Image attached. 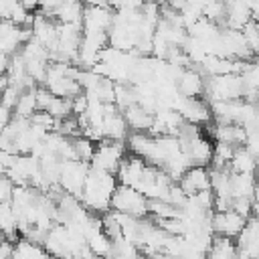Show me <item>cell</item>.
I'll list each match as a JSON object with an SVG mask.
<instances>
[{"label":"cell","mask_w":259,"mask_h":259,"mask_svg":"<svg viewBox=\"0 0 259 259\" xmlns=\"http://www.w3.org/2000/svg\"><path fill=\"white\" fill-rule=\"evenodd\" d=\"M257 166H259L257 160L253 158V154L245 146L235 148V154H233V160H231V170L233 172H237V174H255Z\"/></svg>","instance_id":"15"},{"label":"cell","mask_w":259,"mask_h":259,"mask_svg":"<svg viewBox=\"0 0 259 259\" xmlns=\"http://www.w3.org/2000/svg\"><path fill=\"white\" fill-rule=\"evenodd\" d=\"M206 134L210 136L212 142H221V144H229V146H245V140H247V132L243 125L239 123H219V121H212L208 123V130Z\"/></svg>","instance_id":"8"},{"label":"cell","mask_w":259,"mask_h":259,"mask_svg":"<svg viewBox=\"0 0 259 259\" xmlns=\"http://www.w3.org/2000/svg\"><path fill=\"white\" fill-rule=\"evenodd\" d=\"M71 144H73V150H75V158L77 160L91 162V158L95 154V148H97V144L93 140H89L87 136H77V138H71Z\"/></svg>","instance_id":"19"},{"label":"cell","mask_w":259,"mask_h":259,"mask_svg":"<svg viewBox=\"0 0 259 259\" xmlns=\"http://www.w3.org/2000/svg\"><path fill=\"white\" fill-rule=\"evenodd\" d=\"M206 259H239L237 241L231 237L214 235L210 241V247L206 251Z\"/></svg>","instance_id":"14"},{"label":"cell","mask_w":259,"mask_h":259,"mask_svg":"<svg viewBox=\"0 0 259 259\" xmlns=\"http://www.w3.org/2000/svg\"><path fill=\"white\" fill-rule=\"evenodd\" d=\"M121 113H123V117H125V121L130 125V132H150L152 125H154V111L146 109L140 103L130 105Z\"/></svg>","instance_id":"13"},{"label":"cell","mask_w":259,"mask_h":259,"mask_svg":"<svg viewBox=\"0 0 259 259\" xmlns=\"http://www.w3.org/2000/svg\"><path fill=\"white\" fill-rule=\"evenodd\" d=\"M115 10L109 6H85L83 10V30L109 32L113 24Z\"/></svg>","instance_id":"11"},{"label":"cell","mask_w":259,"mask_h":259,"mask_svg":"<svg viewBox=\"0 0 259 259\" xmlns=\"http://www.w3.org/2000/svg\"><path fill=\"white\" fill-rule=\"evenodd\" d=\"M233 154H235V146L214 142V148H212V160H210V168H231Z\"/></svg>","instance_id":"18"},{"label":"cell","mask_w":259,"mask_h":259,"mask_svg":"<svg viewBox=\"0 0 259 259\" xmlns=\"http://www.w3.org/2000/svg\"><path fill=\"white\" fill-rule=\"evenodd\" d=\"M239 75L243 81V99L257 103L259 101V57L245 61Z\"/></svg>","instance_id":"12"},{"label":"cell","mask_w":259,"mask_h":259,"mask_svg":"<svg viewBox=\"0 0 259 259\" xmlns=\"http://www.w3.org/2000/svg\"><path fill=\"white\" fill-rule=\"evenodd\" d=\"M119 184L117 176L105 170H99L89 164L85 186L81 192V202L95 214H103L111 208V194Z\"/></svg>","instance_id":"1"},{"label":"cell","mask_w":259,"mask_h":259,"mask_svg":"<svg viewBox=\"0 0 259 259\" xmlns=\"http://www.w3.org/2000/svg\"><path fill=\"white\" fill-rule=\"evenodd\" d=\"M111 210H117V212H123V214H132V217H148V198L127 186V184H117L113 194H111Z\"/></svg>","instance_id":"4"},{"label":"cell","mask_w":259,"mask_h":259,"mask_svg":"<svg viewBox=\"0 0 259 259\" xmlns=\"http://www.w3.org/2000/svg\"><path fill=\"white\" fill-rule=\"evenodd\" d=\"M255 174H237L233 172L231 176V196L235 198H243V196H253L255 194Z\"/></svg>","instance_id":"16"},{"label":"cell","mask_w":259,"mask_h":259,"mask_svg":"<svg viewBox=\"0 0 259 259\" xmlns=\"http://www.w3.org/2000/svg\"><path fill=\"white\" fill-rule=\"evenodd\" d=\"M85 6H107V0H81Z\"/></svg>","instance_id":"25"},{"label":"cell","mask_w":259,"mask_h":259,"mask_svg":"<svg viewBox=\"0 0 259 259\" xmlns=\"http://www.w3.org/2000/svg\"><path fill=\"white\" fill-rule=\"evenodd\" d=\"M180 188L190 196L210 188V168L208 166H188L186 172L178 178Z\"/></svg>","instance_id":"10"},{"label":"cell","mask_w":259,"mask_h":259,"mask_svg":"<svg viewBox=\"0 0 259 259\" xmlns=\"http://www.w3.org/2000/svg\"><path fill=\"white\" fill-rule=\"evenodd\" d=\"M180 146H182V152H184V156L188 158L190 166H210L214 142L210 140L208 134L202 132V134H198V136L180 140Z\"/></svg>","instance_id":"6"},{"label":"cell","mask_w":259,"mask_h":259,"mask_svg":"<svg viewBox=\"0 0 259 259\" xmlns=\"http://www.w3.org/2000/svg\"><path fill=\"white\" fill-rule=\"evenodd\" d=\"M36 109H38V103H36V87L22 91L20 97H18V101H16V105H14V115L30 119Z\"/></svg>","instance_id":"17"},{"label":"cell","mask_w":259,"mask_h":259,"mask_svg":"<svg viewBox=\"0 0 259 259\" xmlns=\"http://www.w3.org/2000/svg\"><path fill=\"white\" fill-rule=\"evenodd\" d=\"M245 148L253 154V158H255L257 164H259V127H255V130H247Z\"/></svg>","instance_id":"22"},{"label":"cell","mask_w":259,"mask_h":259,"mask_svg":"<svg viewBox=\"0 0 259 259\" xmlns=\"http://www.w3.org/2000/svg\"><path fill=\"white\" fill-rule=\"evenodd\" d=\"M28 12H34V10H38V6H40V0H18Z\"/></svg>","instance_id":"24"},{"label":"cell","mask_w":259,"mask_h":259,"mask_svg":"<svg viewBox=\"0 0 259 259\" xmlns=\"http://www.w3.org/2000/svg\"><path fill=\"white\" fill-rule=\"evenodd\" d=\"M87 170H89V162L63 160L61 162V172H59V186L65 192L75 194L77 198H81V192H83V186H85V178H87Z\"/></svg>","instance_id":"5"},{"label":"cell","mask_w":259,"mask_h":259,"mask_svg":"<svg viewBox=\"0 0 259 259\" xmlns=\"http://www.w3.org/2000/svg\"><path fill=\"white\" fill-rule=\"evenodd\" d=\"M233 210H237L241 217L251 219L253 217V196H243L233 200Z\"/></svg>","instance_id":"20"},{"label":"cell","mask_w":259,"mask_h":259,"mask_svg":"<svg viewBox=\"0 0 259 259\" xmlns=\"http://www.w3.org/2000/svg\"><path fill=\"white\" fill-rule=\"evenodd\" d=\"M14 182L8 174L0 176V202H10L12 200V194H14Z\"/></svg>","instance_id":"21"},{"label":"cell","mask_w":259,"mask_h":259,"mask_svg":"<svg viewBox=\"0 0 259 259\" xmlns=\"http://www.w3.org/2000/svg\"><path fill=\"white\" fill-rule=\"evenodd\" d=\"M247 2H249V4H251V2H253V0H247Z\"/></svg>","instance_id":"26"},{"label":"cell","mask_w":259,"mask_h":259,"mask_svg":"<svg viewBox=\"0 0 259 259\" xmlns=\"http://www.w3.org/2000/svg\"><path fill=\"white\" fill-rule=\"evenodd\" d=\"M204 99L210 101H231V99H243V81L239 73H227V75H214L206 77V89Z\"/></svg>","instance_id":"2"},{"label":"cell","mask_w":259,"mask_h":259,"mask_svg":"<svg viewBox=\"0 0 259 259\" xmlns=\"http://www.w3.org/2000/svg\"><path fill=\"white\" fill-rule=\"evenodd\" d=\"M247 219L241 217L237 210L233 208H227V210H212L210 214V227H212V233L214 235H221V237H231V239H237L239 233L243 231Z\"/></svg>","instance_id":"7"},{"label":"cell","mask_w":259,"mask_h":259,"mask_svg":"<svg viewBox=\"0 0 259 259\" xmlns=\"http://www.w3.org/2000/svg\"><path fill=\"white\" fill-rule=\"evenodd\" d=\"M204 89H206V77L198 67L196 69L186 67L176 81V91L184 97H204Z\"/></svg>","instance_id":"9"},{"label":"cell","mask_w":259,"mask_h":259,"mask_svg":"<svg viewBox=\"0 0 259 259\" xmlns=\"http://www.w3.org/2000/svg\"><path fill=\"white\" fill-rule=\"evenodd\" d=\"M8 67H10V55H6V53L0 51V77L6 75Z\"/></svg>","instance_id":"23"},{"label":"cell","mask_w":259,"mask_h":259,"mask_svg":"<svg viewBox=\"0 0 259 259\" xmlns=\"http://www.w3.org/2000/svg\"><path fill=\"white\" fill-rule=\"evenodd\" d=\"M127 146L125 142H115V140H101L97 142V148H95V154L91 158V166L99 168V170H105V172H111V174H117L121 162L125 160L127 156Z\"/></svg>","instance_id":"3"}]
</instances>
